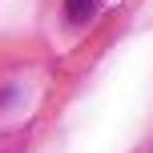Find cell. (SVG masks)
Listing matches in <instances>:
<instances>
[{"mask_svg": "<svg viewBox=\"0 0 153 153\" xmlns=\"http://www.w3.org/2000/svg\"><path fill=\"white\" fill-rule=\"evenodd\" d=\"M97 8H101V0H65V12L73 24H89L97 16Z\"/></svg>", "mask_w": 153, "mask_h": 153, "instance_id": "obj_1", "label": "cell"}]
</instances>
